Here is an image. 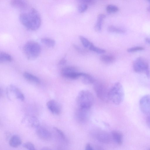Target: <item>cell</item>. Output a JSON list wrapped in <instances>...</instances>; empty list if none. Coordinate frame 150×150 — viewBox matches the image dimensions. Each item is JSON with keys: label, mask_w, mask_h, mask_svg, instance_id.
<instances>
[{"label": "cell", "mask_w": 150, "mask_h": 150, "mask_svg": "<svg viewBox=\"0 0 150 150\" xmlns=\"http://www.w3.org/2000/svg\"><path fill=\"white\" fill-rule=\"evenodd\" d=\"M100 59L101 62L105 64H110L114 62L115 58L112 55H103L100 57Z\"/></svg>", "instance_id": "obj_22"}, {"label": "cell", "mask_w": 150, "mask_h": 150, "mask_svg": "<svg viewBox=\"0 0 150 150\" xmlns=\"http://www.w3.org/2000/svg\"><path fill=\"white\" fill-rule=\"evenodd\" d=\"M96 137L97 139L100 142L108 144L111 141L110 135L106 132L99 131L96 134Z\"/></svg>", "instance_id": "obj_12"}, {"label": "cell", "mask_w": 150, "mask_h": 150, "mask_svg": "<svg viewBox=\"0 0 150 150\" xmlns=\"http://www.w3.org/2000/svg\"><path fill=\"white\" fill-rule=\"evenodd\" d=\"M81 4H84L86 5H93L95 3L94 0H77Z\"/></svg>", "instance_id": "obj_32"}, {"label": "cell", "mask_w": 150, "mask_h": 150, "mask_svg": "<svg viewBox=\"0 0 150 150\" xmlns=\"http://www.w3.org/2000/svg\"><path fill=\"white\" fill-rule=\"evenodd\" d=\"M146 121L147 126L150 129V114L148 115L146 118Z\"/></svg>", "instance_id": "obj_34"}, {"label": "cell", "mask_w": 150, "mask_h": 150, "mask_svg": "<svg viewBox=\"0 0 150 150\" xmlns=\"http://www.w3.org/2000/svg\"><path fill=\"white\" fill-rule=\"evenodd\" d=\"M145 41L146 42L150 44V38H145Z\"/></svg>", "instance_id": "obj_37"}, {"label": "cell", "mask_w": 150, "mask_h": 150, "mask_svg": "<svg viewBox=\"0 0 150 150\" xmlns=\"http://www.w3.org/2000/svg\"><path fill=\"white\" fill-rule=\"evenodd\" d=\"M9 143V145L11 147H16L21 144L22 140L19 136L14 135L11 137Z\"/></svg>", "instance_id": "obj_17"}, {"label": "cell", "mask_w": 150, "mask_h": 150, "mask_svg": "<svg viewBox=\"0 0 150 150\" xmlns=\"http://www.w3.org/2000/svg\"><path fill=\"white\" fill-rule=\"evenodd\" d=\"M23 51L25 55L28 59L33 60L39 56L41 48L38 43L35 41H30L25 44Z\"/></svg>", "instance_id": "obj_4"}, {"label": "cell", "mask_w": 150, "mask_h": 150, "mask_svg": "<svg viewBox=\"0 0 150 150\" xmlns=\"http://www.w3.org/2000/svg\"><path fill=\"white\" fill-rule=\"evenodd\" d=\"M36 134L40 139L44 140H48L51 138L50 132L45 128L39 126L36 128Z\"/></svg>", "instance_id": "obj_11"}, {"label": "cell", "mask_w": 150, "mask_h": 150, "mask_svg": "<svg viewBox=\"0 0 150 150\" xmlns=\"http://www.w3.org/2000/svg\"><path fill=\"white\" fill-rule=\"evenodd\" d=\"M144 50V48L142 47L137 46L132 47L127 49V51L129 52H132L141 51Z\"/></svg>", "instance_id": "obj_29"}, {"label": "cell", "mask_w": 150, "mask_h": 150, "mask_svg": "<svg viewBox=\"0 0 150 150\" xmlns=\"http://www.w3.org/2000/svg\"><path fill=\"white\" fill-rule=\"evenodd\" d=\"M85 149L86 150H93L94 149L90 144H87L86 145Z\"/></svg>", "instance_id": "obj_35"}, {"label": "cell", "mask_w": 150, "mask_h": 150, "mask_svg": "<svg viewBox=\"0 0 150 150\" xmlns=\"http://www.w3.org/2000/svg\"><path fill=\"white\" fill-rule=\"evenodd\" d=\"M11 4L12 6L23 11L27 10L28 8V3L25 0H11Z\"/></svg>", "instance_id": "obj_13"}, {"label": "cell", "mask_w": 150, "mask_h": 150, "mask_svg": "<svg viewBox=\"0 0 150 150\" xmlns=\"http://www.w3.org/2000/svg\"><path fill=\"white\" fill-rule=\"evenodd\" d=\"M82 73L79 72L76 67L72 66L64 67L61 71V74L63 76L72 79H78L81 76Z\"/></svg>", "instance_id": "obj_6"}, {"label": "cell", "mask_w": 150, "mask_h": 150, "mask_svg": "<svg viewBox=\"0 0 150 150\" xmlns=\"http://www.w3.org/2000/svg\"><path fill=\"white\" fill-rule=\"evenodd\" d=\"M76 102L78 107L90 109L94 102L92 93L87 90H82L78 94Z\"/></svg>", "instance_id": "obj_3"}, {"label": "cell", "mask_w": 150, "mask_h": 150, "mask_svg": "<svg viewBox=\"0 0 150 150\" xmlns=\"http://www.w3.org/2000/svg\"><path fill=\"white\" fill-rule=\"evenodd\" d=\"M139 105L142 112L145 115L150 114V95L142 96L139 100Z\"/></svg>", "instance_id": "obj_7"}, {"label": "cell", "mask_w": 150, "mask_h": 150, "mask_svg": "<svg viewBox=\"0 0 150 150\" xmlns=\"http://www.w3.org/2000/svg\"><path fill=\"white\" fill-rule=\"evenodd\" d=\"M133 69L136 72H142L149 68L147 62L142 57H139L136 59L133 64Z\"/></svg>", "instance_id": "obj_9"}, {"label": "cell", "mask_w": 150, "mask_h": 150, "mask_svg": "<svg viewBox=\"0 0 150 150\" xmlns=\"http://www.w3.org/2000/svg\"><path fill=\"white\" fill-rule=\"evenodd\" d=\"M54 129L57 132L58 136L63 142L67 143L68 141L64 133L60 129L57 127H54Z\"/></svg>", "instance_id": "obj_24"}, {"label": "cell", "mask_w": 150, "mask_h": 150, "mask_svg": "<svg viewBox=\"0 0 150 150\" xmlns=\"http://www.w3.org/2000/svg\"><path fill=\"white\" fill-rule=\"evenodd\" d=\"M89 109L78 107L75 112V117L79 122L83 123L87 122L89 116Z\"/></svg>", "instance_id": "obj_8"}, {"label": "cell", "mask_w": 150, "mask_h": 150, "mask_svg": "<svg viewBox=\"0 0 150 150\" xmlns=\"http://www.w3.org/2000/svg\"><path fill=\"white\" fill-rule=\"evenodd\" d=\"M23 146L25 148L29 150H35L34 144L32 143L29 142H27L23 145Z\"/></svg>", "instance_id": "obj_31"}, {"label": "cell", "mask_w": 150, "mask_h": 150, "mask_svg": "<svg viewBox=\"0 0 150 150\" xmlns=\"http://www.w3.org/2000/svg\"><path fill=\"white\" fill-rule=\"evenodd\" d=\"M29 122L31 126L37 128L40 126V122L38 119L35 116H32L30 118Z\"/></svg>", "instance_id": "obj_25"}, {"label": "cell", "mask_w": 150, "mask_h": 150, "mask_svg": "<svg viewBox=\"0 0 150 150\" xmlns=\"http://www.w3.org/2000/svg\"><path fill=\"white\" fill-rule=\"evenodd\" d=\"M79 38L84 47L89 48L93 44L88 39L82 36H79Z\"/></svg>", "instance_id": "obj_26"}, {"label": "cell", "mask_w": 150, "mask_h": 150, "mask_svg": "<svg viewBox=\"0 0 150 150\" xmlns=\"http://www.w3.org/2000/svg\"><path fill=\"white\" fill-rule=\"evenodd\" d=\"M106 10L109 13H114L117 12L119 10V8L115 5L110 4L107 6Z\"/></svg>", "instance_id": "obj_27"}, {"label": "cell", "mask_w": 150, "mask_h": 150, "mask_svg": "<svg viewBox=\"0 0 150 150\" xmlns=\"http://www.w3.org/2000/svg\"><path fill=\"white\" fill-rule=\"evenodd\" d=\"M73 47L74 48V49L78 52L81 53L83 54L84 53V50H83L82 48L80 47L79 46H78L77 45L75 44H73Z\"/></svg>", "instance_id": "obj_33"}, {"label": "cell", "mask_w": 150, "mask_h": 150, "mask_svg": "<svg viewBox=\"0 0 150 150\" xmlns=\"http://www.w3.org/2000/svg\"><path fill=\"white\" fill-rule=\"evenodd\" d=\"M93 83L94 89L98 98L103 101H108L109 90H108L106 86L101 82L95 81Z\"/></svg>", "instance_id": "obj_5"}, {"label": "cell", "mask_w": 150, "mask_h": 150, "mask_svg": "<svg viewBox=\"0 0 150 150\" xmlns=\"http://www.w3.org/2000/svg\"><path fill=\"white\" fill-rule=\"evenodd\" d=\"M107 30L110 33H123L125 32V30L122 28L110 25L107 28Z\"/></svg>", "instance_id": "obj_23"}, {"label": "cell", "mask_w": 150, "mask_h": 150, "mask_svg": "<svg viewBox=\"0 0 150 150\" xmlns=\"http://www.w3.org/2000/svg\"><path fill=\"white\" fill-rule=\"evenodd\" d=\"M82 81L85 85H89L93 83L95 81L94 79L91 75L85 73H82Z\"/></svg>", "instance_id": "obj_19"}, {"label": "cell", "mask_w": 150, "mask_h": 150, "mask_svg": "<svg viewBox=\"0 0 150 150\" xmlns=\"http://www.w3.org/2000/svg\"><path fill=\"white\" fill-rule=\"evenodd\" d=\"M12 60V57L9 54L4 52H2L0 53V63L11 62Z\"/></svg>", "instance_id": "obj_21"}, {"label": "cell", "mask_w": 150, "mask_h": 150, "mask_svg": "<svg viewBox=\"0 0 150 150\" xmlns=\"http://www.w3.org/2000/svg\"><path fill=\"white\" fill-rule=\"evenodd\" d=\"M23 76L27 80L34 83L39 84L40 82V81L38 77L30 73L24 72Z\"/></svg>", "instance_id": "obj_18"}, {"label": "cell", "mask_w": 150, "mask_h": 150, "mask_svg": "<svg viewBox=\"0 0 150 150\" xmlns=\"http://www.w3.org/2000/svg\"><path fill=\"white\" fill-rule=\"evenodd\" d=\"M10 88L11 91L15 94L17 98L22 101L24 100V94L18 88L13 85L10 86Z\"/></svg>", "instance_id": "obj_15"}, {"label": "cell", "mask_w": 150, "mask_h": 150, "mask_svg": "<svg viewBox=\"0 0 150 150\" xmlns=\"http://www.w3.org/2000/svg\"><path fill=\"white\" fill-rule=\"evenodd\" d=\"M112 137L114 142L119 145H121L123 143V137L120 132L113 130L111 133Z\"/></svg>", "instance_id": "obj_14"}, {"label": "cell", "mask_w": 150, "mask_h": 150, "mask_svg": "<svg viewBox=\"0 0 150 150\" xmlns=\"http://www.w3.org/2000/svg\"><path fill=\"white\" fill-rule=\"evenodd\" d=\"M105 17V15L103 14H100L98 15L97 21L94 27L95 30L96 31L99 32L101 31L103 21Z\"/></svg>", "instance_id": "obj_16"}, {"label": "cell", "mask_w": 150, "mask_h": 150, "mask_svg": "<svg viewBox=\"0 0 150 150\" xmlns=\"http://www.w3.org/2000/svg\"><path fill=\"white\" fill-rule=\"evenodd\" d=\"M19 20L21 24L28 29L35 31L40 27L41 18L38 12L34 8L20 14Z\"/></svg>", "instance_id": "obj_1"}, {"label": "cell", "mask_w": 150, "mask_h": 150, "mask_svg": "<svg viewBox=\"0 0 150 150\" xmlns=\"http://www.w3.org/2000/svg\"><path fill=\"white\" fill-rule=\"evenodd\" d=\"M150 3V0H146Z\"/></svg>", "instance_id": "obj_38"}, {"label": "cell", "mask_w": 150, "mask_h": 150, "mask_svg": "<svg viewBox=\"0 0 150 150\" xmlns=\"http://www.w3.org/2000/svg\"><path fill=\"white\" fill-rule=\"evenodd\" d=\"M47 106L49 110L53 114L58 115L61 111V108L59 104L53 100H49L47 103Z\"/></svg>", "instance_id": "obj_10"}, {"label": "cell", "mask_w": 150, "mask_h": 150, "mask_svg": "<svg viewBox=\"0 0 150 150\" xmlns=\"http://www.w3.org/2000/svg\"><path fill=\"white\" fill-rule=\"evenodd\" d=\"M66 59H65V58H64L60 60L59 62V64L60 65H64V64L66 63Z\"/></svg>", "instance_id": "obj_36"}, {"label": "cell", "mask_w": 150, "mask_h": 150, "mask_svg": "<svg viewBox=\"0 0 150 150\" xmlns=\"http://www.w3.org/2000/svg\"><path fill=\"white\" fill-rule=\"evenodd\" d=\"M88 8V6L87 5L81 4L78 6V10L79 13H82L85 11L87 10Z\"/></svg>", "instance_id": "obj_30"}, {"label": "cell", "mask_w": 150, "mask_h": 150, "mask_svg": "<svg viewBox=\"0 0 150 150\" xmlns=\"http://www.w3.org/2000/svg\"><path fill=\"white\" fill-rule=\"evenodd\" d=\"M125 93L123 87L119 82H116L109 90L108 98L115 105H119L124 99Z\"/></svg>", "instance_id": "obj_2"}, {"label": "cell", "mask_w": 150, "mask_h": 150, "mask_svg": "<svg viewBox=\"0 0 150 150\" xmlns=\"http://www.w3.org/2000/svg\"><path fill=\"white\" fill-rule=\"evenodd\" d=\"M41 42L48 47H53L55 45V41L53 39L48 38H44L41 39Z\"/></svg>", "instance_id": "obj_20"}, {"label": "cell", "mask_w": 150, "mask_h": 150, "mask_svg": "<svg viewBox=\"0 0 150 150\" xmlns=\"http://www.w3.org/2000/svg\"><path fill=\"white\" fill-rule=\"evenodd\" d=\"M89 48L91 50L98 54H103L106 52L105 50L96 47L93 44Z\"/></svg>", "instance_id": "obj_28"}]
</instances>
